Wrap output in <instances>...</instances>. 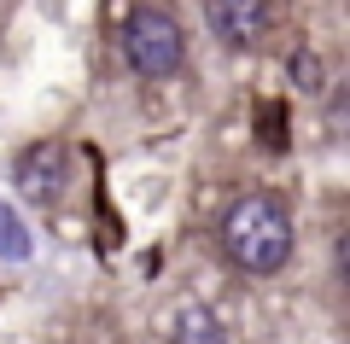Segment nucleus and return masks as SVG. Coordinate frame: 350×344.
Masks as SVG:
<instances>
[{"label":"nucleus","instance_id":"nucleus-1","mask_svg":"<svg viewBox=\"0 0 350 344\" xmlns=\"http://www.w3.org/2000/svg\"><path fill=\"white\" fill-rule=\"evenodd\" d=\"M222 251L239 274H280L292 263V216L280 198L251 193L228 204L222 216Z\"/></svg>","mask_w":350,"mask_h":344},{"label":"nucleus","instance_id":"nucleus-2","mask_svg":"<svg viewBox=\"0 0 350 344\" xmlns=\"http://www.w3.org/2000/svg\"><path fill=\"white\" fill-rule=\"evenodd\" d=\"M123 59L146 82H170L181 70V59H187V36L163 6H135L123 18Z\"/></svg>","mask_w":350,"mask_h":344},{"label":"nucleus","instance_id":"nucleus-3","mask_svg":"<svg viewBox=\"0 0 350 344\" xmlns=\"http://www.w3.org/2000/svg\"><path fill=\"white\" fill-rule=\"evenodd\" d=\"M12 181L24 193V204H59L70 187V152L64 140H29L12 163Z\"/></svg>","mask_w":350,"mask_h":344},{"label":"nucleus","instance_id":"nucleus-4","mask_svg":"<svg viewBox=\"0 0 350 344\" xmlns=\"http://www.w3.org/2000/svg\"><path fill=\"white\" fill-rule=\"evenodd\" d=\"M204 18H211V29L222 36V47L245 53V47H257V41L269 36L275 6H269V0H211V6H204Z\"/></svg>","mask_w":350,"mask_h":344},{"label":"nucleus","instance_id":"nucleus-5","mask_svg":"<svg viewBox=\"0 0 350 344\" xmlns=\"http://www.w3.org/2000/svg\"><path fill=\"white\" fill-rule=\"evenodd\" d=\"M170 344H228V327L204 304H187L175 315V327H170Z\"/></svg>","mask_w":350,"mask_h":344},{"label":"nucleus","instance_id":"nucleus-6","mask_svg":"<svg viewBox=\"0 0 350 344\" xmlns=\"http://www.w3.org/2000/svg\"><path fill=\"white\" fill-rule=\"evenodd\" d=\"M29 251H36V239H29V228L18 222V210L0 198V257L6 263H29Z\"/></svg>","mask_w":350,"mask_h":344},{"label":"nucleus","instance_id":"nucleus-7","mask_svg":"<svg viewBox=\"0 0 350 344\" xmlns=\"http://www.w3.org/2000/svg\"><path fill=\"white\" fill-rule=\"evenodd\" d=\"M292 82H298L304 88V94H321V59H315V53L310 47H304V53H292Z\"/></svg>","mask_w":350,"mask_h":344}]
</instances>
